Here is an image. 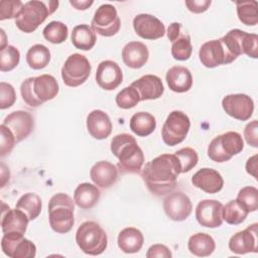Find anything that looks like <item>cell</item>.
<instances>
[{
  "label": "cell",
  "instance_id": "obj_7",
  "mask_svg": "<svg viewBox=\"0 0 258 258\" xmlns=\"http://www.w3.org/2000/svg\"><path fill=\"white\" fill-rule=\"evenodd\" d=\"M244 148L242 136L235 131H229L215 137L209 144L208 156L216 162H226Z\"/></svg>",
  "mask_w": 258,
  "mask_h": 258
},
{
  "label": "cell",
  "instance_id": "obj_45",
  "mask_svg": "<svg viewBox=\"0 0 258 258\" xmlns=\"http://www.w3.org/2000/svg\"><path fill=\"white\" fill-rule=\"evenodd\" d=\"M0 133H1L0 153H1V156H5L6 154L12 151L15 143L17 142L13 133L3 124L0 125Z\"/></svg>",
  "mask_w": 258,
  "mask_h": 258
},
{
  "label": "cell",
  "instance_id": "obj_31",
  "mask_svg": "<svg viewBox=\"0 0 258 258\" xmlns=\"http://www.w3.org/2000/svg\"><path fill=\"white\" fill-rule=\"evenodd\" d=\"M246 32L241 29H232L220 38L231 62L243 54V39Z\"/></svg>",
  "mask_w": 258,
  "mask_h": 258
},
{
  "label": "cell",
  "instance_id": "obj_24",
  "mask_svg": "<svg viewBox=\"0 0 258 258\" xmlns=\"http://www.w3.org/2000/svg\"><path fill=\"white\" fill-rule=\"evenodd\" d=\"M29 219L27 216L18 209H10L7 210L2 209V220H1V228L3 234L8 233H18L24 234L28 225Z\"/></svg>",
  "mask_w": 258,
  "mask_h": 258
},
{
  "label": "cell",
  "instance_id": "obj_49",
  "mask_svg": "<svg viewBox=\"0 0 258 258\" xmlns=\"http://www.w3.org/2000/svg\"><path fill=\"white\" fill-rule=\"evenodd\" d=\"M212 1L211 0H190L185 1V5L190 12L203 13L208 10Z\"/></svg>",
  "mask_w": 258,
  "mask_h": 258
},
{
  "label": "cell",
  "instance_id": "obj_52",
  "mask_svg": "<svg viewBox=\"0 0 258 258\" xmlns=\"http://www.w3.org/2000/svg\"><path fill=\"white\" fill-rule=\"evenodd\" d=\"M94 3V1L90 0H85V1H80V0H71L70 1V4L73 5L76 9L78 10H86L88 9L92 4Z\"/></svg>",
  "mask_w": 258,
  "mask_h": 258
},
{
  "label": "cell",
  "instance_id": "obj_9",
  "mask_svg": "<svg viewBox=\"0 0 258 258\" xmlns=\"http://www.w3.org/2000/svg\"><path fill=\"white\" fill-rule=\"evenodd\" d=\"M190 121L187 115L181 111H172L167 116L161 129L163 142L168 146H174L182 142L189 130Z\"/></svg>",
  "mask_w": 258,
  "mask_h": 258
},
{
  "label": "cell",
  "instance_id": "obj_10",
  "mask_svg": "<svg viewBox=\"0 0 258 258\" xmlns=\"http://www.w3.org/2000/svg\"><path fill=\"white\" fill-rule=\"evenodd\" d=\"M91 24L95 32L105 37L115 35L121 27L117 10L111 4L101 5L96 10Z\"/></svg>",
  "mask_w": 258,
  "mask_h": 258
},
{
  "label": "cell",
  "instance_id": "obj_32",
  "mask_svg": "<svg viewBox=\"0 0 258 258\" xmlns=\"http://www.w3.org/2000/svg\"><path fill=\"white\" fill-rule=\"evenodd\" d=\"M130 129L137 136L145 137L150 135L156 128V121L153 115L147 112H137L130 119Z\"/></svg>",
  "mask_w": 258,
  "mask_h": 258
},
{
  "label": "cell",
  "instance_id": "obj_26",
  "mask_svg": "<svg viewBox=\"0 0 258 258\" xmlns=\"http://www.w3.org/2000/svg\"><path fill=\"white\" fill-rule=\"evenodd\" d=\"M166 83L175 93L187 92L192 86V77L188 69L181 66L170 68L166 73Z\"/></svg>",
  "mask_w": 258,
  "mask_h": 258
},
{
  "label": "cell",
  "instance_id": "obj_21",
  "mask_svg": "<svg viewBox=\"0 0 258 258\" xmlns=\"http://www.w3.org/2000/svg\"><path fill=\"white\" fill-rule=\"evenodd\" d=\"M132 86L139 94L140 101L155 100L162 96L164 87L161 79L154 75H145L134 81Z\"/></svg>",
  "mask_w": 258,
  "mask_h": 258
},
{
  "label": "cell",
  "instance_id": "obj_34",
  "mask_svg": "<svg viewBox=\"0 0 258 258\" xmlns=\"http://www.w3.org/2000/svg\"><path fill=\"white\" fill-rule=\"evenodd\" d=\"M50 60V51L43 44L32 45L26 53V62L33 70L44 69Z\"/></svg>",
  "mask_w": 258,
  "mask_h": 258
},
{
  "label": "cell",
  "instance_id": "obj_41",
  "mask_svg": "<svg viewBox=\"0 0 258 258\" xmlns=\"http://www.w3.org/2000/svg\"><path fill=\"white\" fill-rule=\"evenodd\" d=\"M139 101V94L132 86L124 88L116 96V104L121 109H131L135 107Z\"/></svg>",
  "mask_w": 258,
  "mask_h": 258
},
{
  "label": "cell",
  "instance_id": "obj_28",
  "mask_svg": "<svg viewBox=\"0 0 258 258\" xmlns=\"http://www.w3.org/2000/svg\"><path fill=\"white\" fill-rule=\"evenodd\" d=\"M99 188L89 182L80 183L74 192V202L83 210H90L99 202Z\"/></svg>",
  "mask_w": 258,
  "mask_h": 258
},
{
  "label": "cell",
  "instance_id": "obj_6",
  "mask_svg": "<svg viewBox=\"0 0 258 258\" xmlns=\"http://www.w3.org/2000/svg\"><path fill=\"white\" fill-rule=\"evenodd\" d=\"M76 242L84 253L96 256L106 250L108 238L99 224L93 221H86L77 230Z\"/></svg>",
  "mask_w": 258,
  "mask_h": 258
},
{
  "label": "cell",
  "instance_id": "obj_23",
  "mask_svg": "<svg viewBox=\"0 0 258 258\" xmlns=\"http://www.w3.org/2000/svg\"><path fill=\"white\" fill-rule=\"evenodd\" d=\"M90 176L96 185L108 188L117 181L118 168L109 161L101 160L92 166Z\"/></svg>",
  "mask_w": 258,
  "mask_h": 258
},
{
  "label": "cell",
  "instance_id": "obj_4",
  "mask_svg": "<svg viewBox=\"0 0 258 258\" xmlns=\"http://www.w3.org/2000/svg\"><path fill=\"white\" fill-rule=\"evenodd\" d=\"M74 202L67 194L58 192L48 203V221L51 229L58 234L70 232L75 224Z\"/></svg>",
  "mask_w": 258,
  "mask_h": 258
},
{
  "label": "cell",
  "instance_id": "obj_18",
  "mask_svg": "<svg viewBox=\"0 0 258 258\" xmlns=\"http://www.w3.org/2000/svg\"><path fill=\"white\" fill-rule=\"evenodd\" d=\"M123 81V74L119 64L107 59L99 63L96 72V82L100 88L106 91H113Z\"/></svg>",
  "mask_w": 258,
  "mask_h": 258
},
{
  "label": "cell",
  "instance_id": "obj_16",
  "mask_svg": "<svg viewBox=\"0 0 258 258\" xmlns=\"http://www.w3.org/2000/svg\"><path fill=\"white\" fill-rule=\"evenodd\" d=\"M223 205L216 200L201 201L196 208L198 223L206 228H218L223 223Z\"/></svg>",
  "mask_w": 258,
  "mask_h": 258
},
{
  "label": "cell",
  "instance_id": "obj_1",
  "mask_svg": "<svg viewBox=\"0 0 258 258\" xmlns=\"http://www.w3.org/2000/svg\"><path fill=\"white\" fill-rule=\"evenodd\" d=\"M179 173H181V167L178 158L175 154L165 153L148 161L141 175L150 192L163 196L175 188Z\"/></svg>",
  "mask_w": 258,
  "mask_h": 258
},
{
  "label": "cell",
  "instance_id": "obj_11",
  "mask_svg": "<svg viewBox=\"0 0 258 258\" xmlns=\"http://www.w3.org/2000/svg\"><path fill=\"white\" fill-rule=\"evenodd\" d=\"M1 248L3 253L10 258H33L36 254L35 245L23 234L8 233L1 239Z\"/></svg>",
  "mask_w": 258,
  "mask_h": 258
},
{
  "label": "cell",
  "instance_id": "obj_47",
  "mask_svg": "<svg viewBox=\"0 0 258 258\" xmlns=\"http://www.w3.org/2000/svg\"><path fill=\"white\" fill-rule=\"evenodd\" d=\"M258 122L253 120L248 123L244 129V137L247 143L253 147H258Z\"/></svg>",
  "mask_w": 258,
  "mask_h": 258
},
{
  "label": "cell",
  "instance_id": "obj_48",
  "mask_svg": "<svg viewBox=\"0 0 258 258\" xmlns=\"http://www.w3.org/2000/svg\"><path fill=\"white\" fill-rule=\"evenodd\" d=\"M172 256L170 250L162 244H155L149 247L146 257L147 258H154V257H163V258H170Z\"/></svg>",
  "mask_w": 258,
  "mask_h": 258
},
{
  "label": "cell",
  "instance_id": "obj_44",
  "mask_svg": "<svg viewBox=\"0 0 258 258\" xmlns=\"http://www.w3.org/2000/svg\"><path fill=\"white\" fill-rule=\"evenodd\" d=\"M16 100V93L12 85L1 82L0 83V109L4 110L13 106Z\"/></svg>",
  "mask_w": 258,
  "mask_h": 258
},
{
  "label": "cell",
  "instance_id": "obj_46",
  "mask_svg": "<svg viewBox=\"0 0 258 258\" xmlns=\"http://www.w3.org/2000/svg\"><path fill=\"white\" fill-rule=\"evenodd\" d=\"M243 53L252 58L258 57V35L246 32L243 39Z\"/></svg>",
  "mask_w": 258,
  "mask_h": 258
},
{
  "label": "cell",
  "instance_id": "obj_19",
  "mask_svg": "<svg viewBox=\"0 0 258 258\" xmlns=\"http://www.w3.org/2000/svg\"><path fill=\"white\" fill-rule=\"evenodd\" d=\"M199 57L206 68H216L221 64L231 63V60L220 39L205 42L199 51Z\"/></svg>",
  "mask_w": 258,
  "mask_h": 258
},
{
  "label": "cell",
  "instance_id": "obj_37",
  "mask_svg": "<svg viewBox=\"0 0 258 258\" xmlns=\"http://www.w3.org/2000/svg\"><path fill=\"white\" fill-rule=\"evenodd\" d=\"M171 43V55L174 59L186 60L190 57L192 46L190 36L187 33H180L179 36Z\"/></svg>",
  "mask_w": 258,
  "mask_h": 258
},
{
  "label": "cell",
  "instance_id": "obj_15",
  "mask_svg": "<svg viewBox=\"0 0 258 258\" xmlns=\"http://www.w3.org/2000/svg\"><path fill=\"white\" fill-rule=\"evenodd\" d=\"M2 124L13 133L16 142H20L28 137V135L31 133L34 126V121L30 113L18 110L7 115Z\"/></svg>",
  "mask_w": 258,
  "mask_h": 258
},
{
  "label": "cell",
  "instance_id": "obj_25",
  "mask_svg": "<svg viewBox=\"0 0 258 258\" xmlns=\"http://www.w3.org/2000/svg\"><path fill=\"white\" fill-rule=\"evenodd\" d=\"M147 46L140 41H130L122 49V59L131 69H140L148 60Z\"/></svg>",
  "mask_w": 258,
  "mask_h": 258
},
{
  "label": "cell",
  "instance_id": "obj_2",
  "mask_svg": "<svg viewBox=\"0 0 258 258\" xmlns=\"http://www.w3.org/2000/svg\"><path fill=\"white\" fill-rule=\"evenodd\" d=\"M111 151L119 159L118 169L122 173H139L144 163V154L136 139L127 133L113 137Z\"/></svg>",
  "mask_w": 258,
  "mask_h": 258
},
{
  "label": "cell",
  "instance_id": "obj_38",
  "mask_svg": "<svg viewBox=\"0 0 258 258\" xmlns=\"http://www.w3.org/2000/svg\"><path fill=\"white\" fill-rule=\"evenodd\" d=\"M68 26L60 21H51L43 29L44 38L54 44L61 43L68 38Z\"/></svg>",
  "mask_w": 258,
  "mask_h": 258
},
{
  "label": "cell",
  "instance_id": "obj_17",
  "mask_svg": "<svg viewBox=\"0 0 258 258\" xmlns=\"http://www.w3.org/2000/svg\"><path fill=\"white\" fill-rule=\"evenodd\" d=\"M257 234L258 224L254 223L231 237L229 241V249L236 254H246L250 252L257 253Z\"/></svg>",
  "mask_w": 258,
  "mask_h": 258
},
{
  "label": "cell",
  "instance_id": "obj_29",
  "mask_svg": "<svg viewBox=\"0 0 258 258\" xmlns=\"http://www.w3.org/2000/svg\"><path fill=\"white\" fill-rule=\"evenodd\" d=\"M187 248L191 254L198 257L210 256L216 249V243L212 236L206 233H197L189 237Z\"/></svg>",
  "mask_w": 258,
  "mask_h": 258
},
{
  "label": "cell",
  "instance_id": "obj_43",
  "mask_svg": "<svg viewBox=\"0 0 258 258\" xmlns=\"http://www.w3.org/2000/svg\"><path fill=\"white\" fill-rule=\"evenodd\" d=\"M24 4L19 0H2L0 2V20L17 18Z\"/></svg>",
  "mask_w": 258,
  "mask_h": 258
},
{
  "label": "cell",
  "instance_id": "obj_50",
  "mask_svg": "<svg viewBox=\"0 0 258 258\" xmlns=\"http://www.w3.org/2000/svg\"><path fill=\"white\" fill-rule=\"evenodd\" d=\"M180 29H181V23H178V22H173L168 26L167 37L171 42L174 41L179 36V34L181 33Z\"/></svg>",
  "mask_w": 258,
  "mask_h": 258
},
{
  "label": "cell",
  "instance_id": "obj_5",
  "mask_svg": "<svg viewBox=\"0 0 258 258\" xmlns=\"http://www.w3.org/2000/svg\"><path fill=\"white\" fill-rule=\"evenodd\" d=\"M57 6L58 1H28L15 19V24L21 31L31 33L57 9Z\"/></svg>",
  "mask_w": 258,
  "mask_h": 258
},
{
  "label": "cell",
  "instance_id": "obj_13",
  "mask_svg": "<svg viewBox=\"0 0 258 258\" xmlns=\"http://www.w3.org/2000/svg\"><path fill=\"white\" fill-rule=\"evenodd\" d=\"M163 210L170 220L181 222L189 217L192 205L185 194L181 191H174L170 192L164 199Z\"/></svg>",
  "mask_w": 258,
  "mask_h": 258
},
{
  "label": "cell",
  "instance_id": "obj_35",
  "mask_svg": "<svg viewBox=\"0 0 258 258\" xmlns=\"http://www.w3.org/2000/svg\"><path fill=\"white\" fill-rule=\"evenodd\" d=\"M248 212L239 205L236 200H232L222 208V218L230 225L242 224L248 216Z\"/></svg>",
  "mask_w": 258,
  "mask_h": 258
},
{
  "label": "cell",
  "instance_id": "obj_39",
  "mask_svg": "<svg viewBox=\"0 0 258 258\" xmlns=\"http://www.w3.org/2000/svg\"><path fill=\"white\" fill-rule=\"evenodd\" d=\"M236 201L248 213L258 209V189L255 186H245L238 192Z\"/></svg>",
  "mask_w": 258,
  "mask_h": 258
},
{
  "label": "cell",
  "instance_id": "obj_12",
  "mask_svg": "<svg viewBox=\"0 0 258 258\" xmlns=\"http://www.w3.org/2000/svg\"><path fill=\"white\" fill-rule=\"evenodd\" d=\"M222 107L234 119L247 121L253 114L254 102L248 95L231 94L223 98Z\"/></svg>",
  "mask_w": 258,
  "mask_h": 258
},
{
  "label": "cell",
  "instance_id": "obj_20",
  "mask_svg": "<svg viewBox=\"0 0 258 258\" xmlns=\"http://www.w3.org/2000/svg\"><path fill=\"white\" fill-rule=\"evenodd\" d=\"M192 184L208 194H217L224 186V179L220 172L213 168L199 169L191 177Z\"/></svg>",
  "mask_w": 258,
  "mask_h": 258
},
{
  "label": "cell",
  "instance_id": "obj_27",
  "mask_svg": "<svg viewBox=\"0 0 258 258\" xmlns=\"http://www.w3.org/2000/svg\"><path fill=\"white\" fill-rule=\"evenodd\" d=\"M144 242V237L143 234L141 233L140 230L133 228V227H128L123 229L117 239L118 247L124 252V253H136L138 252Z\"/></svg>",
  "mask_w": 258,
  "mask_h": 258
},
{
  "label": "cell",
  "instance_id": "obj_30",
  "mask_svg": "<svg viewBox=\"0 0 258 258\" xmlns=\"http://www.w3.org/2000/svg\"><path fill=\"white\" fill-rule=\"evenodd\" d=\"M71 39L73 45L81 50L92 49L97 41L95 31L88 24H80L75 26Z\"/></svg>",
  "mask_w": 258,
  "mask_h": 258
},
{
  "label": "cell",
  "instance_id": "obj_36",
  "mask_svg": "<svg viewBox=\"0 0 258 258\" xmlns=\"http://www.w3.org/2000/svg\"><path fill=\"white\" fill-rule=\"evenodd\" d=\"M237 14L239 20L245 25L254 26L258 22L256 1H237Z\"/></svg>",
  "mask_w": 258,
  "mask_h": 258
},
{
  "label": "cell",
  "instance_id": "obj_51",
  "mask_svg": "<svg viewBox=\"0 0 258 258\" xmlns=\"http://www.w3.org/2000/svg\"><path fill=\"white\" fill-rule=\"evenodd\" d=\"M257 155H254L252 157H250L248 160H247V163H246V170L249 174L253 175L255 178H257Z\"/></svg>",
  "mask_w": 258,
  "mask_h": 258
},
{
  "label": "cell",
  "instance_id": "obj_14",
  "mask_svg": "<svg viewBox=\"0 0 258 258\" xmlns=\"http://www.w3.org/2000/svg\"><path fill=\"white\" fill-rule=\"evenodd\" d=\"M133 28L137 35L149 40L158 39L165 34L164 24L155 16L146 13L134 17Z\"/></svg>",
  "mask_w": 258,
  "mask_h": 258
},
{
  "label": "cell",
  "instance_id": "obj_40",
  "mask_svg": "<svg viewBox=\"0 0 258 258\" xmlns=\"http://www.w3.org/2000/svg\"><path fill=\"white\" fill-rule=\"evenodd\" d=\"M20 60V52L13 45H6L0 50V71L9 72L17 67Z\"/></svg>",
  "mask_w": 258,
  "mask_h": 258
},
{
  "label": "cell",
  "instance_id": "obj_42",
  "mask_svg": "<svg viewBox=\"0 0 258 258\" xmlns=\"http://www.w3.org/2000/svg\"><path fill=\"white\" fill-rule=\"evenodd\" d=\"M174 154L178 158V161L180 163L181 173L188 172L198 164V161H199L198 153L195 149L190 147L181 148L177 150Z\"/></svg>",
  "mask_w": 258,
  "mask_h": 258
},
{
  "label": "cell",
  "instance_id": "obj_3",
  "mask_svg": "<svg viewBox=\"0 0 258 258\" xmlns=\"http://www.w3.org/2000/svg\"><path fill=\"white\" fill-rule=\"evenodd\" d=\"M58 84L51 75H41L24 80L20 86L23 101L30 107H39L58 94Z\"/></svg>",
  "mask_w": 258,
  "mask_h": 258
},
{
  "label": "cell",
  "instance_id": "obj_8",
  "mask_svg": "<svg viewBox=\"0 0 258 258\" xmlns=\"http://www.w3.org/2000/svg\"><path fill=\"white\" fill-rule=\"evenodd\" d=\"M89 59L80 53L71 54L61 68V78L68 87L76 88L83 85L91 74Z\"/></svg>",
  "mask_w": 258,
  "mask_h": 258
},
{
  "label": "cell",
  "instance_id": "obj_22",
  "mask_svg": "<svg viewBox=\"0 0 258 258\" xmlns=\"http://www.w3.org/2000/svg\"><path fill=\"white\" fill-rule=\"evenodd\" d=\"M87 129L95 139H106L112 132V122L104 111L94 110L87 117Z\"/></svg>",
  "mask_w": 258,
  "mask_h": 258
},
{
  "label": "cell",
  "instance_id": "obj_33",
  "mask_svg": "<svg viewBox=\"0 0 258 258\" xmlns=\"http://www.w3.org/2000/svg\"><path fill=\"white\" fill-rule=\"evenodd\" d=\"M41 199L34 192L24 194L16 203V209L22 211L29 221L35 220L41 212Z\"/></svg>",
  "mask_w": 258,
  "mask_h": 258
}]
</instances>
